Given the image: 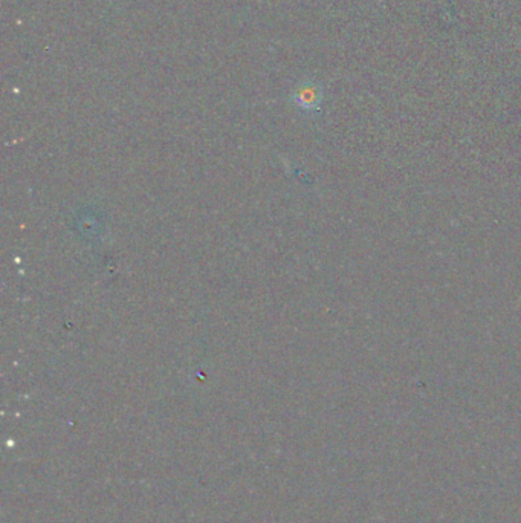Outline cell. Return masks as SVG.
Here are the masks:
<instances>
[{
    "label": "cell",
    "mask_w": 521,
    "mask_h": 523,
    "mask_svg": "<svg viewBox=\"0 0 521 523\" xmlns=\"http://www.w3.org/2000/svg\"><path fill=\"white\" fill-rule=\"evenodd\" d=\"M297 99H299L300 104H303V106L315 104V102H317L315 90L311 89V88H304V89L300 90L299 95H297Z\"/></svg>",
    "instance_id": "6da1fadb"
}]
</instances>
